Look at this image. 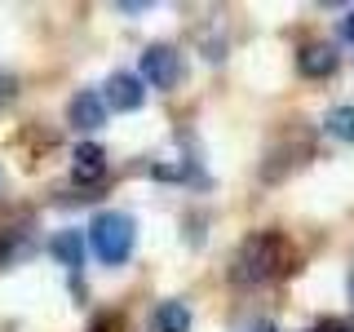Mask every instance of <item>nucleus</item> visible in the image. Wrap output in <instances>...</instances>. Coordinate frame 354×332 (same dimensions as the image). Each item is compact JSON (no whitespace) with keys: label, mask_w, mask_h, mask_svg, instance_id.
I'll list each match as a JSON object with an SVG mask.
<instances>
[{"label":"nucleus","mask_w":354,"mask_h":332,"mask_svg":"<svg viewBox=\"0 0 354 332\" xmlns=\"http://www.w3.org/2000/svg\"><path fill=\"white\" fill-rule=\"evenodd\" d=\"M279 257H283V248H279L274 235H248L239 243L235 261H230V279H235L239 288H257V284H266L274 270H279Z\"/></svg>","instance_id":"f257e3e1"},{"label":"nucleus","mask_w":354,"mask_h":332,"mask_svg":"<svg viewBox=\"0 0 354 332\" xmlns=\"http://www.w3.org/2000/svg\"><path fill=\"white\" fill-rule=\"evenodd\" d=\"M133 239H138V226H133L129 213H97L93 226H88V248L106 266H124L133 252Z\"/></svg>","instance_id":"f03ea898"},{"label":"nucleus","mask_w":354,"mask_h":332,"mask_svg":"<svg viewBox=\"0 0 354 332\" xmlns=\"http://www.w3.org/2000/svg\"><path fill=\"white\" fill-rule=\"evenodd\" d=\"M186 75L182 66V53L173 49V44H151L147 53H142V80L151 89H177Z\"/></svg>","instance_id":"7ed1b4c3"},{"label":"nucleus","mask_w":354,"mask_h":332,"mask_svg":"<svg viewBox=\"0 0 354 332\" xmlns=\"http://www.w3.org/2000/svg\"><path fill=\"white\" fill-rule=\"evenodd\" d=\"M66 124L80 129V133L102 129V124H106V102H102V93H93V89H80V93L66 102Z\"/></svg>","instance_id":"20e7f679"},{"label":"nucleus","mask_w":354,"mask_h":332,"mask_svg":"<svg viewBox=\"0 0 354 332\" xmlns=\"http://www.w3.org/2000/svg\"><path fill=\"white\" fill-rule=\"evenodd\" d=\"M106 93H102V102L111 111H138L142 107V98H147V89H142V75H133V71H115V75H106Z\"/></svg>","instance_id":"39448f33"},{"label":"nucleus","mask_w":354,"mask_h":332,"mask_svg":"<svg viewBox=\"0 0 354 332\" xmlns=\"http://www.w3.org/2000/svg\"><path fill=\"white\" fill-rule=\"evenodd\" d=\"M49 252L58 257V266H66V270H80L84 266V235L80 230H58V235L49 239Z\"/></svg>","instance_id":"423d86ee"},{"label":"nucleus","mask_w":354,"mask_h":332,"mask_svg":"<svg viewBox=\"0 0 354 332\" xmlns=\"http://www.w3.org/2000/svg\"><path fill=\"white\" fill-rule=\"evenodd\" d=\"M71 173L80 177V182H97V177L106 173V151L93 147V142H80V147L71 151Z\"/></svg>","instance_id":"0eeeda50"},{"label":"nucleus","mask_w":354,"mask_h":332,"mask_svg":"<svg viewBox=\"0 0 354 332\" xmlns=\"http://www.w3.org/2000/svg\"><path fill=\"white\" fill-rule=\"evenodd\" d=\"M297 66H301V75H332L337 71V49L332 44H306L301 53H297Z\"/></svg>","instance_id":"6e6552de"},{"label":"nucleus","mask_w":354,"mask_h":332,"mask_svg":"<svg viewBox=\"0 0 354 332\" xmlns=\"http://www.w3.org/2000/svg\"><path fill=\"white\" fill-rule=\"evenodd\" d=\"M155 332H191V306L186 302H160V310H155Z\"/></svg>","instance_id":"1a4fd4ad"},{"label":"nucleus","mask_w":354,"mask_h":332,"mask_svg":"<svg viewBox=\"0 0 354 332\" xmlns=\"http://www.w3.org/2000/svg\"><path fill=\"white\" fill-rule=\"evenodd\" d=\"M324 124H328V133H332V138H341V142H354V107H332Z\"/></svg>","instance_id":"9d476101"},{"label":"nucleus","mask_w":354,"mask_h":332,"mask_svg":"<svg viewBox=\"0 0 354 332\" xmlns=\"http://www.w3.org/2000/svg\"><path fill=\"white\" fill-rule=\"evenodd\" d=\"M18 93V84H14V75H0V107L9 102V98Z\"/></svg>","instance_id":"9b49d317"},{"label":"nucleus","mask_w":354,"mask_h":332,"mask_svg":"<svg viewBox=\"0 0 354 332\" xmlns=\"http://www.w3.org/2000/svg\"><path fill=\"white\" fill-rule=\"evenodd\" d=\"M239 332H279V328H274L270 319H252V324H243Z\"/></svg>","instance_id":"f8f14e48"},{"label":"nucleus","mask_w":354,"mask_h":332,"mask_svg":"<svg viewBox=\"0 0 354 332\" xmlns=\"http://www.w3.org/2000/svg\"><path fill=\"white\" fill-rule=\"evenodd\" d=\"M341 36L354 40V9H346V18H341Z\"/></svg>","instance_id":"ddd939ff"},{"label":"nucleus","mask_w":354,"mask_h":332,"mask_svg":"<svg viewBox=\"0 0 354 332\" xmlns=\"http://www.w3.org/2000/svg\"><path fill=\"white\" fill-rule=\"evenodd\" d=\"M120 9H124V14H142V9H147V0H120Z\"/></svg>","instance_id":"4468645a"},{"label":"nucleus","mask_w":354,"mask_h":332,"mask_svg":"<svg viewBox=\"0 0 354 332\" xmlns=\"http://www.w3.org/2000/svg\"><path fill=\"white\" fill-rule=\"evenodd\" d=\"M350 302H354V275H350Z\"/></svg>","instance_id":"2eb2a0df"},{"label":"nucleus","mask_w":354,"mask_h":332,"mask_svg":"<svg viewBox=\"0 0 354 332\" xmlns=\"http://www.w3.org/2000/svg\"><path fill=\"white\" fill-rule=\"evenodd\" d=\"M0 191H5V173H0Z\"/></svg>","instance_id":"dca6fc26"},{"label":"nucleus","mask_w":354,"mask_h":332,"mask_svg":"<svg viewBox=\"0 0 354 332\" xmlns=\"http://www.w3.org/2000/svg\"><path fill=\"white\" fill-rule=\"evenodd\" d=\"M337 332H354V328H337Z\"/></svg>","instance_id":"f3484780"}]
</instances>
